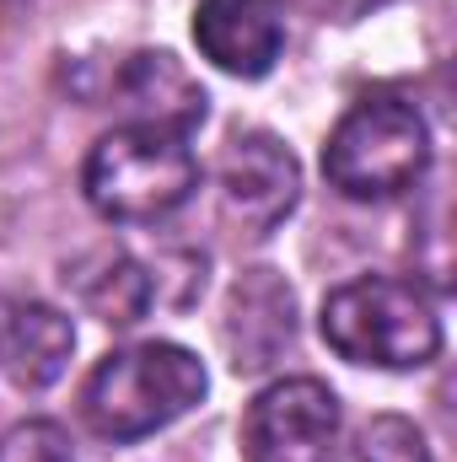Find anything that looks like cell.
I'll return each instance as SVG.
<instances>
[{
  "instance_id": "obj_11",
  "label": "cell",
  "mask_w": 457,
  "mask_h": 462,
  "mask_svg": "<svg viewBox=\"0 0 457 462\" xmlns=\"http://www.w3.org/2000/svg\"><path fill=\"white\" fill-rule=\"evenodd\" d=\"M65 285H70L76 301H81L98 323H108V328H135V323L151 312V301H156V280H151L145 263L129 258L124 247H92V253H81V258L65 269Z\"/></svg>"
},
{
  "instance_id": "obj_2",
  "label": "cell",
  "mask_w": 457,
  "mask_h": 462,
  "mask_svg": "<svg viewBox=\"0 0 457 462\" xmlns=\"http://www.w3.org/2000/svg\"><path fill=\"white\" fill-rule=\"evenodd\" d=\"M200 189V162L189 134L156 124H118L108 129L81 167V194L108 226H156L189 205Z\"/></svg>"
},
{
  "instance_id": "obj_1",
  "label": "cell",
  "mask_w": 457,
  "mask_h": 462,
  "mask_svg": "<svg viewBox=\"0 0 457 462\" xmlns=\"http://www.w3.org/2000/svg\"><path fill=\"white\" fill-rule=\"evenodd\" d=\"M210 376L200 365V355L167 339H145V345L108 349L92 376L81 382V420L92 436L103 441H145L156 430H167L173 420H183L200 398H205Z\"/></svg>"
},
{
  "instance_id": "obj_9",
  "label": "cell",
  "mask_w": 457,
  "mask_h": 462,
  "mask_svg": "<svg viewBox=\"0 0 457 462\" xmlns=\"http://www.w3.org/2000/svg\"><path fill=\"white\" fill-rule=\"evenodd\" d=\"M221 339H227L237 371H264L280 349H291V339H296V301H291V285L275 269H253V274H242L231 285Z\"/></svg>"
},
{
  "instance_id": "obj_4",
  "label": "cell",
  "mask_w": 457,
  "mask_h": 462,
  "mask_svg": "<svg viewBox=\"0 0 457 462\" xmlns=\"http://www.w3.org/2000/svg\"><path fill=\"white\" fill-rule=\"evenodd\" d=\"M431 167V129L415 103L404 97H360L350 103L344 118L329 129L323 145V178L329 189H340L344 199H393L404 189H415Z\"/></svg>"
},
{
  "instance_id": "obj_6",
  "label": "cell",
  "mask_w": 457,
  "mask_h": 462,
  "mask_svg": "<svg viewBox=\"0 0 457 462\" xmlns=\"http://www.w3.org/2000/svg\"><path fill=\"white\" fill-rule=\"evenodd\" d=\"M302 194V172L296 156L275 140V134H231L221 151V205L247 236H269Z\"/></svg>"
},
{
  "instance_id": "obj_7",
  "label": "cell",
  "mask_w": 457,
  "mask_h": 462,
  "mask_svg": "<svg viewBox=\"0 0 457 462\" xmlns=\"http://www.w3.org/2000/svg\"><path fill=\"white\" fill-rule=\"evenodd\" d=\"M194 43L216 70H227L237 81H258L275 70L285 49V11L280 0H200Z\"/></svg>"
},
{
  "instance_id": "obj_5",
  "label": "cell",
  "mask_w": 457,
  "mask_h": 462,
  "mask_svg": "<svg viewBox=\"0 0 457 462\" xmlns=\"http://www.w3.org/2000/svg\"><path fill=\"white\" fill-rule=\"evenodd\" d=\"M344 409L329 382L318 376H280L269 382L242 420V457L247 462H340Z\"/></svg>"
},
{
  "instance_id": "obj_13",
  "label": "cell",
  "mask_w": 457,
  "mask_h": 462,
  "mask_svg": "<svg viewBox=\"0 0 457 462\" xmlns=\"http://www.w3.org/2000/svg\"><path fill=\"white\" fill-rule=\"evenodd\" d=\"M0 462H76L65 425L54 420H22L0 436Z\"/></svg>"
},
{
  "instance_id": "obj_10",
  "label": "cell",
  "mask_w": 457,
  "mask_h": 462,
  "mask_svg": "<svg viewBox=\"0 0 457 462\" xmlns=\"http://www.w3.org/2000/svg\"><path fill=\"white\" fill-rule=\"evenodd\" d=\"M114 97L129 114V124H156V129H178L194 134V124H205V87L167 54V49H145L129 54L114 70Z\"/></svg>"
},
{
  "instance_id": "obj_8",
  "label": "cell",
  "mask_w": 457,
  "mask_h": 462,
  "mask_svg": "<svg viewBox=\"0 0 457 462\" xmlns=\"http://www.w3.org/2000/svg\"><path fill=\"white\" fill-rule=\"evenodd\" d=\"M76 328L60 307L33 296H0V382L16 393H43L65 376Z\"/></svg>"
},
{
  "instance_id": "obj_12",
  "label": "cell",
  "mask_w": 457,
  "mask_h": 462,
  "mask_svg": "<svg viewBox=\"0 0 457 462\" xmlns=\"http://www.w3.org/2000/svg\"><path fill=\"white\" fill-rule=\"evenodd\" d=\"M355 462H436L425 447V430L404 414H377L366 420L360 441H355Z\"/></svg>"
},
{
  "instance_id": "obj_3",
  "label": "cell",
  "mask_w": 457,
  "mask_h": 462,
  "mask_svg": "<svg viewBox=\"0 0 457 462\" xmlns=\"http://www.w3.org/2000/svg\"><path fill=\"white\" fill-rule=\"evenodd\" d=\"M323 345L350 365L377 371H415L442 355V318L436 301L415 280L360 274L323 296Z\"/></svg>"
}]
</instances>
